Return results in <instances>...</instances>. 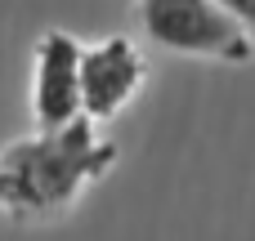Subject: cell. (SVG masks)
<instances>
[{"instance_id":"5","label":"cell","mask_w":255,"mask_h":241,"mask_svg":"<svg viewBox=\"0 0 255 241\" xmlns=\"http://www.w3.org/2000/svg\"><path fill=\"white\" fill-rule=\"evenodd\" d=\"M215 4H220L247 36H255V0H215Z\"/></svg>"},{"instance_id":"4","label":"cell","mask_w":255,"mask_h":241,"mask_svg":"<svg viewBox=\"0 0 255 241\" xmlns=\"http://www.w3.org/2000/svg\"><path fill=\"white\" fill-rule=\"evenodd\" d=\"M31 116L40 130H63L81 116V45L67 31H45L36 40Z\"/></svg>"},{"instance_id":"3","label":"cell","mask_w":255,"mask_h":241,"mask_svg":"<svg viewBox=\"0 0 255 241\" xmlns=\"http://www.w3.org/2000/svg\"><path fill=\"white\" fill-rule=\"evenodd\" d=\"M148 63L130 36H108L94 45H81V116L85 121H112L143 85Z\"/></svg>"},{"instance_id":"1","label":"cell","mask_w":255,"mask_h":241,"mask_svg":"<svg viewBox=\"0 0 255 241\" xmlns=\"http://www.w3.org/2000/svg\"><path fill=\"white\" fill-rule=\"evenodd\" d=\"M112 165H117V143L99 139L94 121L85 116H76L63 130H40L36 139L9 143L0 152V174L13 183L9 215L67 210Z\"/></svg>"},{"instance_id":"6","label":"cell","mask_w":255,"mask_h":241,"mask_svg":"<svg viewBox=\"0 0 255 241\" xmlns=\"http://www.w3.org/2000/svg\"><path fill=\"white\" fill-rule=\"evenodd\" d=\"M9 201H13V183L0 174V210H9Z\"/></svg>"},{"instance_id":"2","label":"cell","mask_w":255,"mask_h":241,"mask_svg":"<svg viewBox=\"0 0 255 241\" xmlns=\"http://www.w3.org/2000/svg\"><path fill=\"white\" fill-rule=\"evenodd\" d=\"M139 22L148 40L170 54L247 63L255 54V36H247L215 0H139Z\"/></svg>"}]
</instances>
